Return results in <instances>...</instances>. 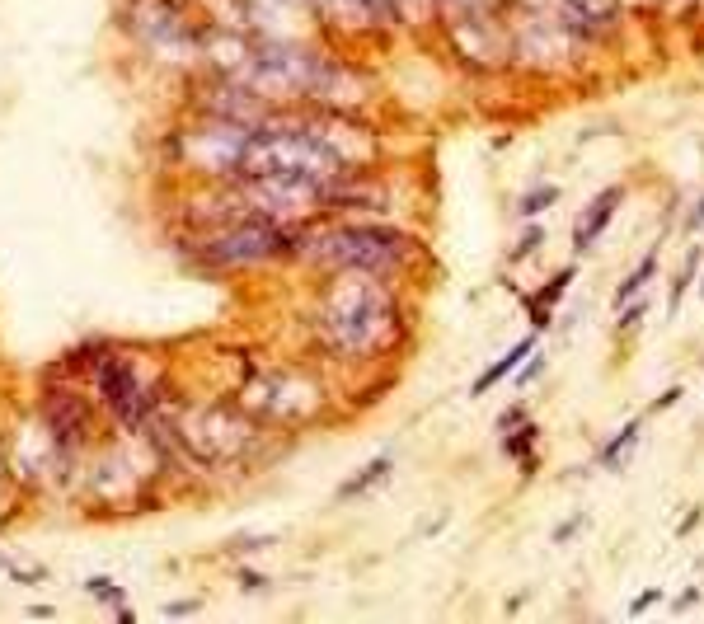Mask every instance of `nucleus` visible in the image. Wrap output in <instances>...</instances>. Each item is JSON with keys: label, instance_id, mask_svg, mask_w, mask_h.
<instances>
[{"label": "nucleus", "instance_id": "34", "mask_svg": "<svg viewBox=\"0 0 704 624\" xmlns=\"http://www.w3.org/2000/svg\"><path fill=\"white\" fill-rule=\"evenodd\" d=\"M193 610H198V601H169L165 615H193Z\"/></svg>", "mask_w": 704, "mask_h": 624}, {"label": "nucleus", "instance_id": "14", "mask_svg": "<svg viewBox=\"0 0 704 624\" xmlns=\"http://www.w3.org/2000/svg\"><path fill=\"white\" fill-rule=\"evenodd\" d=\"M395 15L399 33H432L442 24V5L437 0H385Z\"/></svg>", "mask_w": 704, "mask_h": 624}, {"label": "nucleus", "instance_id": "37", "mask_svg": "<svg viewBox=\"0 0 704 624\" xmlns=\"http://www.w3.org/2000/svg\"><path fill=\"white\" fill-rule=\"evenodd\" d=\"M700 5H704V0H700Z\"/></svg>", "mask_w": 704, "mask_h": 624}, {"label": "nucleus", "instance_id": "22", "mask_svg": "<svg viewBox=\"0 0 704 624\" xmlns=\"http://www.w3.org/2000/svg\"><path fill=\"white\" fill-rule=\"evenodd\" d=\"M521 235L512 240V249H507V263H521V259H531V254H540V244H545V230L536 226V221H521Z\"/></svg>", "mask_w": 704, "mask_h": 624}, {"label": "nucleus", "instance_id": "5", "mask_svg": "<svg viewBox=\"0 0 704 624\" xmlns=\"http://www.w3.org/2000/svg\"><path fill=\"white\" fill-rule=\"evenodd\" d=\"M249 132L254 127H245V122L188 108L184 118L165 132V160L179 179H188V188L193 183H235L240 165H245Z\"/></svg>", "mask_w": 704, "mask_h": 624}, {"label": "nucleus", "instance_id": "36", "mask_svg": "<svg viewBox=\"0 0 704 624\" xmlns=\"http://www.w3.org/2000/svg\"><path fill=\"white\" fill-rule=\"evenodd\" d=\"M0 573H10V554L5 549H0Z\"/></svg>", "mask_w": 704, "mask_h": 624}, {"label": "nucleus", "instance_id": "10", "mask_svg": "<svg viewBox=\"0 0 704 624\" xmlns=\"http://www.w3.org/2000/svg\"><path fill=\"white\" fill-rule=\"evenodd\" d=\"M625 198H629L625 183H606L597 198L582 207V216L573 221V254H578V259H587V254L601 244V235L611 230V221H615V212L625 207Z\"/></svg>", "mask_w": 704, "mask_h": 624}, {"label": "nucleus", "instance_id": "7", "mask_svg": "<svg viewBox=\"0 0 704 624\" xmlns=\"http://www.w3.org/2000/svg\"><path fill=\"white\" fill-rule=\"evenodd\" d=\"M85 385L94 390V404L104 413V423L118 427L123 437H141V427L151 423V413L169 399V385L146 381V371L118 343H104V352L94 357Z\"/></svg>", "mask_w": 704, "mask_h": 624}, {"label": "nucleus", "instance_id": "35", "mask_svg": "<svg viewBox=\"0 0 704 624\" xmlns=\"http://www.w3.org/2000/svg\"><path fill=\"white\" fill-rule=\"evenodd\" d=\"M113 620H118V624H132L137 615H132V606H123V601H118V606H113Z\"/></svg>", "mask_w": 704, "mask_h": 624}, {"label": "nucleus", "instance_id": "21", "mask_svg": "<svg viewBox=\"0 0 704 624\" xmlns=\"http://www.w3.org/2000/svg\"><path fill=\"white\" fill-rule=\"evenodd\" d=\"M643 315H648V291L643 296H634V301L620 305V320H615V334L620 338H634L643 329Z\"/></svg>", "mask_w": 704, "mask_h": 624}, {"label": "nucleus", "instance_id": "27", "mask_svg": "<svg viewBox=\"0 0 704 624\" xmlns=\"http://www.w3.org/2000/svg\"><path fill=\"white\" fill-rule=\"evenodd\" d=\"M587 526V517H573V521H564V526H554V545H564V540H573V535Z\"/></svg>", "mask_w": 704, "mask_h": 624}, {"label": "nucleus", "instance_id": "17", "mask_svg": "<svg viewBox=\"0 0 704 624\" xmlns=\"http://www.w3.org/2000/svg\"><path fill=\"white\" fill-rule=\"evenodd\" d=\"M559 198H564L559 183H531V188L517 198V221H540L550 207H559Z\"/></svg>", "mask_w": 704, "mask_h": 624}, {"label": "nucleus", "instance_id": "9", "mask_svg": "<svg viewBox=\"0 0 704 624\" xmlns=\"http://www.w3.org/2000/svg\"><path fill=\"white\" fill-rule=\"evenodd\" d=\"M437 33L446 38V52L456 66L465 71H503L512 61V43H507V24L498 15V5H484V10H465V15H446L437 24Z\"/></svg>", "mask_w": 704, "mask_h": 624}, {"label": "nucleus", "instance_id": "28", "mask_svg": "<svg viewBox=\"0 0 704 624\" xmlns=\"http://www.w3.org/2000/svg\"><path fill=\"white\" fill-rule=\"evenodd\" d=\"M235 578L245 582V592H263V587H268V578H263V573H254V568H240Z\"/></svg>", "mask_w": 704, "mask_h": 624}, {"label": "nucleus", "instance_id": "19", "mask_svg": "<svg viewBox=\"0 0 704 624\" xmlns=\"http://www.w3.org/2000/svg\"><path fill=\"white\" fill-rule=\"evenodd\" d=\"M700 263H704V249L700 244H690L686 249V268L672 277V287H667V315L676 320V310H681V301H686V291H690V282L700 277Z\"/></svg>", "mask_w": 704, "mask_h": 624}, {"label": "nucleus", "instance_id": "12", "mask_svg": "<svg viewBox=\"0 0 704 624\" xmlns=\"http://www.w3.org/2000/svg\"><path fill=\"white\" fill-rule=\"evenodd\" d=\"M536 348H540V334L531 329V334L517 338V343H512V348H507L503 357H498V362H489V366H484V371L475 376V381H470V399H484V395L493 390V385H503L507 376H512V371H517V366L526 362V357H531Z\"/></svg>", "mask_w": 704, "mask_h": 624}, {"label": "nucleus", "instance_id": "32", "mask_svg": "<svg viewBox=\"0 0 704 624\" xmlns=\"http://www.w3.org/2000/svg\"><path fill=\"white\" fill-rule=\"evenodd\" d=\"M686 230H704V193H700V202L690 207V216H686Z\"/></svg>", "mask_w": 704, "mask_h": 624}, {"label": "nucleus", "instance_id": "20", "mask_svg": "<svg viewBox=\"0 0 704 624\" xmlns=\"http://www.w3.org/2000/svg\"><path fill=\"white\" fill-rule=\"evenodd\" d=\"M24 488L15 484V474H10V456H5V437H0V526L15 517V507H24Z\"/></svg>", "mask_w": 704, "mask_h": 624}, {"label": "nucleus", "instance_id": "33", "mask_svg": "<svg viewBox=\"0 0 704 624\" xmlns=\"http://www.w3.org/2000/svg\"><path fill=\"white\" fill-rule=\"evenodd\" d=\"M690 606H700V587H690V592L676 596V610H690Z\"/></svg>", "mask_w": 704, "mask_h": 624}, {"label": "nucleus", "instance_id": "8", "mask_svg": "<svg viewBox=\"0 0 704 624\" xmlns=\"http://www.w3.org/2000/svg\"><path fill=\"white\" fill-rule=\"evenodd\" d=\"M38 418L57 437V446L71 451L76 460L104 442V427H108L99 404H94V390L80 376L62 371V366L47 371L43 385H38Z\"/></svg>", "mask_w": 704, "mask_h": 624}, {"label": "nucleus", "instance_id": "31", "mask_svg": "<svg viewBox=\"0 0 704 624\" xmlns=\"http://www.w3.org/2000/svg\"><path fill=\"white\" fill-rule=\"evenodd\" d=\"M700 517H704V507H690V512H686V521L676 526V535H690V531H695V526H700Z\"/></svg>", "mask_w": 704, "mask_h": 624}, {"label": "nucleus", "instance_id": "15", "mask_svg": "<svg viewBox=\"0 0 704 624\" xmlns=\"http://www.w3.org/2000/svg\"><path fill=\"white\" fill-rule=\"evenodd\" d=\"M658 268H662V244H648V249H643V259L634 263V268L625 273V282L615 287V310H620L625 301H634V296H643V291L653 287Z\"/></svg>", "mask_w": 704, "mask_h": 624}, {"label": "nucleus", "instance_id": "3", "mask_svg": "<svg viewBox=\"0 0 704 624\" xmlns=\"http://www.w3.org/2000/svg\"><path fill=\"white\" fill-rule=\"evenodd\" d=\"M118 33L151 71H169L179 80L202 71L207 24L188 0H118Z\"/></svg>", "mask_w": 704, "mask_h": 624}, {"label": "nucleus", "instance_id": "23", "mask_svg": "<svg viewBox=\"0 0 704 624\" xmlns=\"http://www.w3.org/2000/svg\"><path fill=\"white\" fill-rule=\"evenodd\" d=\"M85 596H90V601H99V606H118L127 592H123V587H118L113 578H104V573H99V578L85 582Z\"/></svg>", "mask_w": 704, "mask_h": 624}, {"label": "nucleus", "instance_id": "25", "mask_svg": "<svg viewBox=\"0 0 704 624\" xmlns=\"http://www.w3.org/2000/svg\"><path fill=\"white\" fill-rule=\"evenodd\" d=\"M526 418H531V409H526V399H521V404H512V409H503V413H498V423H493V432H507V427L526 423Z\"/></svg>", "mask_w": 704, "mask_h": 624}, {"label": "nucleus", "instance_id": "1", "mask_svg": "<svg viewBox=\"0 0 704 624\" xmlns=\"http://www.w3.org/2000/svg\"><path fill=\"white\" fill-rule=\"evenodd\" d=\"M301 324L315 357L338 366H376L409 343V305L399 282L352 268L320 273Z\"/></svg>", "mask_w": 704, "mask_h": 624}, {"label": "nucleus", "instance_id": "29", "mask_svg": "<svg viewBox=\"0 0 704 624\" xmlns=\"http://www.w3.org/2000/svg\"><path fill=\"white\" fill-rule=\"evenodd\" d=\"M681 395H686V390H681V385H672V390H662V395L653 399V409H648V413H662V409H672V404H676V399H681Z\"/></svg>", "mask_w": 704, "mask_h": 624}, {"label": "nucleus", "instance_id": "16", "mask_svg": "<svg viewBox=\"0 0 704 624\" xmlns=\"http://www.w3.org/2000/svg\"><path fill=\"white\" fill-rule=\"evenodd\" d=\"M639 437H643V418H629V423H620L611 437L597 446V470H620V465H625V456L639 446Z\"/></svg>", "mask_w": 704, "mask_h": 624}, {"label": "nucleus", "instance_id": "4", "mask_svg": "<svg viewBox=\"0 0 704 624\" xmlns=\"http://www.w3.org/2000/svg\"><path fill=\"white\" fill-rule=\"evenodd\" d=\"M301 230L306 226H277L263 216H240L216 230H188V259L212 277H240L263 273V268H296L301 254Z\"/></svg>", "mask_w": 704, "mask_h": 624}, {"label": "nucleus", "instance_id": "2", "mask_svg": "<svg viewBox=\"0 0 704 624\" xmlns=\"http://www.w3.org/2000/svg\"><path fill=\"white\" fill-rule=\"evenodd\" d=\"M423 259H428L423 235L395 226L390 216H329L301 230L296 268H310V273L352 268L385 282H404Z\"/></svg>", "mask_w": 704, "mask_h": 624}, {"label": "nucleus", "instance_id": "26", "mask_svg": "<svg viewBox=\"0 0 704 624\" xmlns=\"http://www.w3.org/2000/svg\"><path fill=\"white\" fill-rule=\"evenodd\" d=\"M540 371H545V352H531V357H526V366H517V371H512V376H517V381L521 385H531V381H536V376H540Z\"/></svg>", "mask_w": 704, "mask_h": 624}, {"label": "nucleus", "instance_id": "24", "mask_svg": "<svg viewBox=\"0 0 704 624\" xmlns=\"http://www.w3.org/2000/svg\"><path fill=\"white\" fill-rule=\"evenodd\" d=\"M662 601H667V592H662V587H648V592H639L634 601H629L625 615H629V620H639V615H648V610H658Z\"/></svg>", "mask_w": 704, "mask_h": 624}, {"label": "nucleus", "instance_id": "30", "mask_svg": "<svg viewBox=\"0 0 704 624\" xmlns=\"http://www.w3.org/2000/svg\"><path fill=\"white\" fill-rule=\"evenodd\" d=\"M10 578H19V582H47V568L38 564V568H15L10 564Z\"/></svg>", "mask_w": 704, "mask_h": 624}, {"label": "nucleus", "instance_id": "11", "mask_svg": "<svg viewBox=\"0 0 704 624\" xmlns=\"http://www.w3.org/2000/svg\"><path fill=\"white\" fill-rule=\"evenodd\" d=\"M573 277H578V263H564V268L545 277V282H540L536 291H521V305H526V320H531V329H536V334H550L554 310H559V301H564V296H568V287H573Z\"/></svg>", "mask_w": 704, "mask_h": 624}, {"label": "nucleus", "instance_id": "18", "mask_svg": "<svg viewBox=\"0 0 704 624\" xmlns=\"http://www.w3.org/2000/svg\"><path fill=\"white\" fill-rule=\"evenodd\" d=\"M498 451H503L507 460H521V456H531V451H540V423L526 418V423L498 432Z\"/></svg>", "mask_w": 704, "mask_h": 624}, {"label": "nucleus", "instance_id": "6", "mask_svg": "<svg viewBox=\"0 0 704 624\" xmlns=\"http://www.w3.org/2000/svg\"><path fill=\"white\" fill-rule=\"evenodd\" d=\"M235 404L263 427H306L329 409V390L310 366H249Z\"/></svg>", "mask_w": 704, "mask_h": 624}, {"label": "nucleus", "instance_id": "13", "mask_svg": "<svg viewBox=\"0 0 704 624\" xmlns=\"http://www.w3.org/2000/svg\"><path fill=\"white\" fill-rule=\"evenodd\" d=\"M390 474H395V456L381 451V456H371L362 470H352V479H343V484L334 488V498L338 503H357V498H367L371 488H381Z\"/></svg>", "mask_w": 704, "mask_h": 624}]
</instances>
